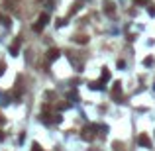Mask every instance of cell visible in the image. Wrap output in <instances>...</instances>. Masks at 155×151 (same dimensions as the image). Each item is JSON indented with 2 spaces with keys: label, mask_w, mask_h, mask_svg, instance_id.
I'll use <instances>...</instances> for the list:
<instances>
[{
  "label": "cell",
  "mask_w": 155,
  "mask_h": 151,
  "mask_svg": "<svg viewBox=\"0 0 155 151\" xmlns=\"http://www.w3.org/2000/svg\"><path fill=\"white\" fill-rule=\"evenodd\" d=\"M112 98L116 100V102H122V85L118 80L112 85Z\"/></svg>",
  "instance_id": "obj_1"
},
{
  "label": "cell",
  "mask_w": 155,
  "mask_h": 151,
  "mask_svg": "<svg viewBox=\"0 0 155 151\" xmlns=\"http://www.w3.org/2000/svg\"><path fill=\"white\" fill-rule=\"evenodd\" d=\"M47 22H49V14H47V12H43V14H41V16H39L38 24L33 26V30H35V32H41V30H43V26H45Z\"/></svg>",
  "instance_id": "obj_2"
},
{
  "label": "cell",
  "mask_w": 155,
  "mask_h": 151,
  "mask_svg": "<svg viewBox=\"0 0 155 151\" xmlns=\"http://www.w3.org/2000/svg\"><path fill=\"white\" fill-rule=\"evenodd\" d=\"M137 143L142 145V147H151V139H149L145 133H142V135L137 138Z\"/></svg>",
  "instance_id": "obj_3"
},
{
  "label": "cell",
  "mask_w": 155,
  "mask_h": 151,
  "mask_svg": "<svg viewBox=\"0 0 155 151\" xmlns=\"http://www.w3.org/2000/svg\"><path fill=\"white\" fill-rule=\"evenodd\" d=\"M20 45H22V40L18 37V40H16V41L12 43V45H10V55H18V51H20Z\"/></svg>",
  "instance_id": "obj_4"
},
{
  "label": "cell",
  "mask_w": 155,
  "mask_h": 151,
  "mask_svg": "<svg viewBox=\"0 0 155 151\" xmlns=\"http://www.w3.org/2000/svg\"><path fill=\"white\" fill-rule=\"evenodd\" d=\"M88 86L92 90H104V80H92V83H88Z\"/></svg>",
  "instance_id": "obj_5"
},
{
  "label": "cell",
  "mask_w": 155,
  "mask_h": 151,
  "mask_svg": "<svg viewBox=\"0 0 155 151\" xmlns=\"http://www.w3.org/2000/svg\"><path fill=\"white\" fill-rule=\"evenodd\" d=\"M81 138H83L84 141H91V139H92V128H86V130L81 133Z\"/></svg>",
  "instance_id": "obj_6"
},
{
  "label": "cell",
  "mask_w": 155,
  "mask_h": 151,
  "mask_svg": "<svg viewBox=\"0 0 155 151\" xmlns=\"http://www.w3.org/2000/svg\"><path fill=\"white\" fill-rule=\"evenodd\" d=\"M59 57V49H49V51H47V59L49 61H55Z\"/></svg>",
  "instance_id": "obj_7"
},
{
  "label": "cell",
  "mask_w": 155,
  "mask_h": 151,
  "mask_svg": "<svg viewBox=\"0 0 155 151\" xmlns=\"http://www.w3.org/2000/svg\"><path fill=\"white\" fill-rule=\"evenodd\" d=\"M110 79V71H108V69H106V67H104V71H102V80H104V83H106V80H108Z\"/></svg>",
  "instance_id": "obj_8"
},
{
  "label": "cell",
  "mask_w": 155,
  "mask_h": 151,
  "mask_svg": "<svg viewBox=\"0 0 155 151\" xmlns=\"http://www.w3.org/2000/svg\"><path fill=\"white\" fill-rule=\"evenodd\" d=\"M104 6H106V12H114V4H110V2H104Z\"/></svg>",
  "instance_id": "obj_9"
},
{
  "label": "cell",
  "mask_w": 155,
  "mask_h": 151,
  "mask_svg": "<svg viewBox=\"0 0 155 151\" xmlns=\"http://www.w3.org/2000/svg\"><path fill=\"white\" fill-rule=\"evenodd\" d=\"M143 65H145V67H151V65H153V57H147V59L143 61Z\"/></svg>",
  "instance_id": "obj_10"
},
{
  "label": "cell",
  "mask_w": 155,
  "mask_h": 151,
  "mask_svg": "<svg viewBox=\"0 0 155 151\" xmlns=\"http://www.w3.org/2000/svg\"><path fill=\"white\" fill-rule=\"evenodd\" d=\"M4 71H6V65H4V63H0V75H2Z\"/></svg>",
  "instance_id": "obj_11"
},
{
  "label": "cell",
  "mask_w": 155,
  "mask_h": 151,
  "mask_svg": "<svg viewBox=\"0 0 155 151\" xmlns=\"http://www.w3.org/2000/svg\"><path fill=\"white\" fill-rule=\"evenodd\" d=\"M32 151H41V149H39V145L35 143V145H33V149H32Z\"/></svg>",
  "instance_id": "obj_12"
},
{
  "label": "cell",
  "mask_w": 155,
  "mask_h": 151,
  "mask_svg": "<svg viewBox=\"0 0 155 151\" xmlns=\"http://www.w3.org/2000/svg\"><path fill=\"white\" fill-rule=\"evenodd\" d=\"M137 4H145V2H147V0H136Z\"/></svg>",
  "instance_id": "obj_13"
},
{
  "label": "cell",
  "mask_w": 155,
  "mask_h": 151,
  "mask_svg": "<svg viewBox=\"0 0 155 151\" xmlns=\"http://www.w3.org/2000/svg\"><path fill=\"white\" fill-rule=\"evenodd\" d=\"M2 124H4V118H2V116H0V126H2Z\"/></svg>",
  "instance_id": "obj_14"
},
{
  "label": "cell",
  "mask_w": 155,
  "mask_h": 151,
  "mask_svg": "<svg viewBox=\"0 0 155 151\" xmlns=\"http://www.w3.org/2000/svg\"><path fill=\"white\" fill-rule=\"evenodd\" d=\"M2 139H4V133H0V141H2Z\"/></svg>",
  "instance_id": "obj_15"
}]
</instances>
